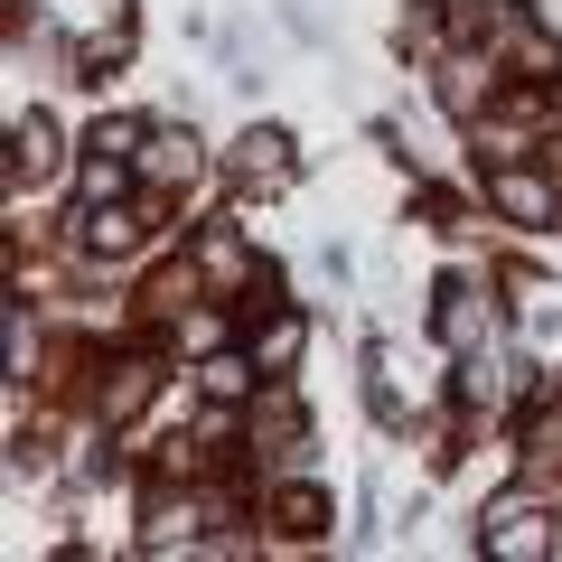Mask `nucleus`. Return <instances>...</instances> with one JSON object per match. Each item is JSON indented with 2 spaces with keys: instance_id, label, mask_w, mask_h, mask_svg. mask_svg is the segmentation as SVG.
<instances>
[{
  "instance_id": "nucleus-4",
  "label": "nucleus",
  "mask_w": 562,
  "mask_h": 562,
  "mask_svg": "<svg viewBox=\"0 0 562 562\" xmlns=\"http://www.w3.org/2000/svg\"><path fill=\"white\" fill-rule=\"evenodd\" d=\"M140 394H150V366H113V384H103V413L132 422V413H140Z\"/></svg>"
},
{
  "instance_id": "nucleus-3",
  "label": "nucleus",
  "mask_w": 562,
  "mask_h": 562,
  "mask_svg": "<svg viewBox=\"0 0 562 562\" xmlns=\"http://www.w3.org/2000/svg\"><path fill=\"white\" fill-rule=\"evenodd\" d=\"M487 85H497V66L460 57V66H450V85H441V103H450V113H479V94H487Z\"/></svg>"
},
{
  "instance_id": "nucleus-1",
  "label": "nucleus",
  "mask_w": 562,
  "mask_h": 562,
  "mask_svg": "<svg viewBox=\"0 0 562 562\" xmlns=\"http://www.w3.org/2000/svg\"><path fill=\"white\" fill-rule=\"evenodd\" d=\"M235 179L244 188H281V179H291V140H281V132H244L235 140Z\"/></svg>"
},
{
  "instance_id": "nucleus-9",
  "label": "nucleus",
  "mask_w": 562,
  "mask_h": 562,
  "mask_svg": "<svg viewBox=\"0 0 562 562\" xmlns=\"http://www.w3.org/2000/svg\"><path fill=\"white\" fill-rule=\"evenodd\" d=\"M441 338H450V347H469V338H479V310H469V291H450V310H441Z\"/></svg>"
},
{
  "instance_id": "nucleus-6",
  "label": "nucleus",
  "mask_w": 562,
  "mask_h": 562,
  "mask_svg": "<svg viewBox=\"0 0 562 562\" xmlns=\"http://www.w3.org/2000/svg\"><path fill=\"white\" fill-rule=\"evenodd\" d=\"M487 543H497V553H543L553 535H543V516H506V525H497Z\"/></svg>"
},
{
  "instance_id": "nucleus-8",
  "label": "nucleus",
  "mask_w": 562,
  "mask_h": 562,
  "mask_svg": "<svg viewBox=\"0 0 562 562\" xmlns=\"http://www.w3.org/2000/svg\"><path fill=\"white\" fill-rule=\"evenodd\" d=\"M150 150H160V160H150V169H160V179H179V169H198V140H179V132H160V140H150Z\"/></svg>"
},
{
  "instance_id": "nucleus-10",
  "label": "nucleus",
  "mask_w": 562,
  "mask_h": 562,
  "mask_svg": "<svg viewBox=\"0 0 562 562\" xmlns=\"http://www.w3.org/2000/svg\"><path fill=\"white\" fill-rule=\"evenodd\" d=\"M262 357H272V366H291V357H301V319H272V338H262Z\"/></svg>"
},
{
  "instance_id": "nucleus-7",
  "label": "nucleus",
  "mask_w": 562,
  "mask_h": 562,
  "mask_svg": "<svg viewBox=\"0 0 562 562\" xmlns=\"http://www.w3.org/2000/svg\"><path fill=\"white\" fill-rule=\"evenodd\" d=\"M85 235H94L103 254H122V244H132V216H122V206H94V216H85Z\"/></svg>"
},
{
  "instance_id": "nucleus-2",
  "label": "nucleus",
  "mask_w": 562,
  "mask_h": 562,
  "mask_svg": "<svg viewBox=\"0 0 562 562\" xmlns=\"http://www.w3.org/2000/svg\"><path fill=\"white\" fill-rule=\"evenodd\" d=\"M497 206H506V216H525V225H543V216H553V188L525 179V169H506V179H497Z\"/></svg>"
},
{
  "instance_id": "nucleus-5",
  "label": "nucleus",
  "mask_w": 562,
  "mask_h": 562,
  "mask_svg": "<svg viewBox=\"0 0 562 562\" xmlns=\"http://www.w3.org/2000/svg\"><path fill=\"white\" fill-rule=\"evenodd\" d=\"M29 169H38V179L57 169V132H47V122H20V179Z\"/></svg>"
}]
</instances>
